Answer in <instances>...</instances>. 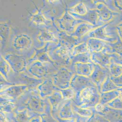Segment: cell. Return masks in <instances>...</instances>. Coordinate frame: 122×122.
<instances>
[{
  "instance_id": "f35d334b",
  "label": "cell",
  "mask_w": 122,
  "mask_h": 122,
  "mask_svg": "<svg viewBox=\"0 0 122 122\" xmlns=\"http://www.w3.org/2000/svg\"><path fill=\"white\" fill-rule=\"evenodd\" d=\"M95 114L97 122H110L102 116L96 113Z\"/></svg>"
},
{
  "instance_id": "60d3db41",
  "label": "cell",
  "mask_w": 122,
  "mask_h": 122,
  "mask_svg": "<svg viewBox=\"0 0 122 122\" xmlns=\"http://www.w3.org/2000/svg\"><path fill=\"white\" fill-rule=\"evenodd\" d=\"M88 118L84 117L79 115L76 113V119L75 122H83L86 120H87Z\"/></svg>"
},
{
  "instance_id": "1f68e13d",
  "label": "cell",
  "mask_w": 122,
  "mask_h": 122,
  "mask_svg": "<svg viewBox=\"0 0 122 122\" xmlns=\"http://www.w3.org/2000/svg\"><path fill=\"white\" fill-rule=\"evenodd\" d=\"M106 105L112 108L122 110V97L120 96Z\"/></svg>"
},
{
  "instance_id": "7c38bea8",
  "label": "cell",
  "mask_w": 122,
  "mask_h": 122,
  "mask_svg": "<svg viewBox=\"0 0 122 122\" xmlns=\"http://www.w3.org/2000/svg\"><path fill=\"white\" fill-rule=\"evenodd\" d=\"M52 107L53 116L58 115L61 108L67 100H64L60 91H56L51 95L47 97Z\"/></svg>"
},
{
  "instance_id": "e0dca14e",
  "label": "cell",
  "mask_w": 122,
  "mask_h": 122,
  "mask_svg": "<svg viewBox=\"0 0 122 122\" xmlns=\"http://www.w3.org/2000/svg\"><path fill=\"white\" fill-rule=\"evenodd\" d=\"M86 42L88 51L91 53L100 52L109 46L108 42L96 38H89Z\"/></svg>"
},
{
  "instance_id": "277c9868",
  "label": "cell",
  "mask_w": 122,
  "mask_h": 122,
  "mask_svg": "<svg viewBox=\"0 0 122 122\" xmlns=\"http://www.w3.org/2000/svg\"><path fill=\"white\" fill-rule=\"evenodd\" d=\"M91 3L95 5L98 16V22L107 23L111 22L115 16L118 15L119 12L111 10L105 4L104 0H92Z\"/></svg>"
},
{
  "instance_id": "ba28073f",
  "label": "cell",
  "mask_w": 122,
  "mask_h": 122,
  "mask_svg": "<svg viewBox=\"0 0 122 122\" xmlns=\"http://www.w3.org/2000/svg\"><path fill=\"white\" fill-rule=\"evenodd\" d=\"M109 76L110 75L108 68H104L94 63V70L89 77L96 85L100 93L102 85Z\"/></svg>"
},
{
  "instance_id": "d590c367",
  "label": "cell",
  "mask_w": 122,
  "mask_h": 122,
  "mask_svg": "<svg viewBox=\"0 0 122 122\" xmlns=\"http://www.w3.org/2000/svg\"><path fill=\"white\" fill-rule=\"evenodd\" d=\"M112 6L113 11L115 10L122 12V0H112Z\"/></svg>"
},
{
  "instance_id": "ee69618b",
  "label": "cell",
  "mask_w": 122,
  "mask_h": 122,
  "mask_svg": "<svg viewBox=\"0 0 122 122\" xmlns=\"http://www.w3.org/2000/svg\"><path fill=\"white\" fill-rule=\"evenodd\" d=\"M117 90H118L120 92V96L121 97H122V87L118 88V89Z\"/></svg>"
},
{
  "instance_id": "836d02e7",
  "label": "cell",
  "mask_w": 122,
  "mask_h": 122,
  "mask_svg": "<svg viewBox=\"0 0 122 122\" xmlns=\"http://www.w3.org/2000/svg\"><path fill=\"white\" fill-rule=\"evenodd\" d=\"M15 85L14 83L8 81V80H5L4 78L1 77V80H0V91L3 90L7 88L10 86H12Z\"/></svg>"
},
{
  "instance_id": "3957f363",
  "label": "cell",
  "mask_w": 122,
  "mask_h": 122,
  "mask_svg": "<svg viewBox=\"0 0 122 122\" xmlns=\"http://www.w3.org/2000/svg\"><path fill=\"white\" fill-rule=\"evenodd\" d=\"M111 23V22L106 23L91 30L82 38L81 41L82 42H86L89 38H93L99 39L110 43L115 42L117 40L118 35L116 36L113 33L108 32L106 30V28Z\"/></svg>"
},
{
  "instance_id": "9c48e42d",
  "label": "cell",
  "mask_w": 122,
  "mask_h": 122,
  "mask_svg": "<svg viewBox=\"0 0 122 122\" xmlns=\"http://www.w3.org/2000/svg\"><path fill=\"white\" fill-rule=\"evenodd\" d=\"M9 122H30L31 120L39 114L32 112L27 109L22 111L15 110L11 113H5Z\"/></svg>"
},
{
  "instance_id": "f546056e",
  "label": "cell",
  "mask_w": 122,
  "mask_h": 122,
  "mask_svg": "<svg viewBox=\"0 0 122 122\" xmlns=\"http://www.w3.org/2000/svg\"><path fill=\"white\" fill-rule=\"evenodd\" d=\"M88 52L89 51L88 49L87 42H84L80 43L75 47L73 55V56H74L78 54L85 53Z\"/></svg>"
},
{
  "instance_id": "8992f818",
  "label": "cell",
  "mask_w": 122,
  "mask_h": 122,
  "mask_svg": "<svg viewBox=\"0 0 122 122\" xmlns=\"http://www.w3.org/2000/svg\"><path fill=\"white\" fill-rule=\"evenodd\" d=\"M75 73L64 68L60 69L53 76V83L61 90L70 87L71 80Z\"/></svg>"
},
{
  "instance_id": "4316f807",
  "label": "cell",
  "mask_w": 122,
  "mask_h": 122,
  "mask_svg": "<svg viewBox=\"0 0 122 122\" xmlns=\"http://www.w3.org/2000/svg\"><path fill=\"white\" fill-rule=\"evenodd\" d=\"M110 75L114 77H118L122 75V66L111 61L108 66Z\"/></svg>"
},
{
  "instance_id": "8d00e7d4",
  "label": "cell",
  "mask_w": 122,
  "mask_h": 122,
  "mask_svg": "<svg viewBox=\"0 0 122 122\" xmlns=\"http://www.w3.org/2000/svg\"><path fill=\"white\" fill-rule=\"evenodd\" d=\"M57 120L58 122H75L76 119V116L75 117L71 118L70 119H63L61 118L58 116V115H56L53 116Z\"/></svg>"
},
{
  "instance_id": "83f0119b",
  "label": "cell",
  "mask_w": 122,
  "mask_h": 122,
  "mask_svg": "<svg viewBox=\"0 0 122 122\" xmlns=\"http://www.w3.org/2000/svg\"><path fill=\"white\" fill-rule=\"evenodd\" d=\"M118 88H119L117 87L111 80L109 76L102 85L101 93L110 92L118 90Z\"/></svg>"
},
{
  "instance_id": "ffe728a7",
  "label": "cell",
  "mask_w": 122,
  "mask_h": 122,
  "mask_svg": "<svg viewBox=\"0 0 122 122\" xmlns=\"http://www.w3.org/2000/svg\"><path fill=\"white\" fill-rule=\"evenodd\" d=\"M75 16L78 20H82L93 25H97L101 22H98L97 13L95 9L89 8L87 13L84 15H79L75 14Z\"/></svg>"
},
{
  "instance_id": "52a82bcc",
  "label": "cell",
  "mask_w": 122,
  "mask_h": 122,
  "mask_svg": "<svg viewBox=\"0 0 122 122\" xmlns=\"http://www.w3.org/2000/svg\"><path fill=\"white\" fill-rule=\"evenodd\" d=\"M89 87H96L90 77L75 74L71 80L70 87L73 90L75 95L79 94L83 90Z\"/></svg>"
},
{
  "instance_id": "4dcf8cb0",
  "label": "cell",
  "mask_w": 122,
  "mask_h": 122,
  "mask_svg": "<svg viewBox=\"0 0 122 122\" xmlns=\"http://www.w3.org/2000/svg\"><path fill=\"white\" fill-rule=\"evenodd\" d=\"M88 9V8L84 3H81L74 8L73 11L76 15H83L87 13Z\"/></svg>"
},
{
  "instance_id": "d6a6232c",
  "label": "cell",
  "mask_w": 122,
  "mask_h": 122,
  "mask_svg": "<svg viewBox=\"0 0 122 122\" xmlns=\"http://www.w3.org/2000/svg\"><path fill=\"white\" fill-rule=\"evenodd\" d=\"M0 68L1 73L7 80L8 77V73H10V68L9 65L5 62V61L3 59H2V58L1 59Z\"/></svg>"
},
{
  "instance_id": "7402d4cb",
  "label": "cell",
  "mask_w": 122,
  "mask_h": 122,
  "mask_svg": "<svg viewBox=\"0 0 122 122\" xmlns=\"http://www.w3.org/2000/svg\"><path fill=\"white\" fill-rule=\"evenodd\" d=\"M45 99L46 102L45 111L40 115L41 122H58L52 114V107L48 100L47 98Z\"/></svg>"
},
{
  "instance_id": "f6af8a7d",
  "label": "cell",
  "mask_w": 122,
  "mask_h": 122,
  "mask_svg": "<svg viewBox=\"0 0 122 122\" xmlns=\"http://www.w3.org/2000/svg\"><path fill=\"white\" fill-rule=\"evenodd\" d=\"M86 120L85 121H84V122H86V120Z\"/></svg>"
},
{
  "instance_id": "603a6c76",
  "label": "cell",
  "mask_w": 122,
  "mask_h": 122,
  "mask_svg": "<svg viewBox=\"0 0 122 122\" xmlns=\"http://www.w3.org/2000/svg\"><path fill=\"white\" fill-rule=\"evenodd\" d=\"M120 95V92L118 90L100 93V100L99 103L103 105H107L119 97Z\"/></svg>"
},
{
  "instance_id": "9a60e30c",
  "label": "cell",
  "mask_w": 122,
  "mask_h": 122,
  "mask_svg": "<svg viewBox=\"0 0 122 122\" xmlns=\"http://www.w3.org/2000/svg\"><path fill=\"white\" fill-rule=\"evenodd\" d=\"M50 68L48 65L44 66L41 63L36 62L31 65L28 71L33 76L41 79L47 77L50 71Z\"/></svg>"
},
{
  "instance_id": "44dd1931",
  "label": "cell",
  "mask_w": 122,
  "mask_h": 122,
  "mask_svg": "<svg viewBox=\"0 0 122 122\" xmlns=\"http://www.w3.org/2000/svg\"><path fill=\"white\" fill-rule=\"evenodd\" d=\"M15 100L0 97V110L5 113H11L16 109Z\"/></svg>"
},
{
  "instance_id": "f1b7e54d",
  "label": "cell",
  "mask_w": 122,
  "mask_h": 122,
  "mask_svg": "<svg viewBox=\"0 0 122 122\" xmlns=\"http://www.w3.org/2000/svg\"><path fill=\"white\" fill-rule=\"evenodd\" d=\"M60 92L63 97L65 100H73L75 95V92L70 87L66 89L61 90Z\"/></svg>"
},
{
  "instance_id": "d6986e66",
  "label": "cell",
  "mask_w": 122,
  "mask_h": 122,
  "mask_svg": "<svg viewBox=\"0 0 122 122\" xmlns=\"http://www.w3.org/2000/svg\"><path fill=\"white\" fill-rule=\"evenodd\" d=\"M72 103V100L66 101L58 113V116L60 118L63 119H70L76 116V113L73 110Z\"/></svg>"
},
{
  "instance_id": "e575fe53",
  "label": "cell",
  "mask_w": 122,
  "mask_h": 122,
  "mask_svg": "<svg viewBox=\"0 0 122 122\" xmlns=\"http://www.w3.org/2000/svg\"><path fill=\"white\" fill-rule=\"evenodd\" d=\"M110 78L117 87L119 88L122 87V75L118 77L110 76Z\"/></svg>"
},
{
  "instance_id": "ab89813d",
  "label": "cell",
  "mask_w": 122,
  "mask_h": 122,
  "mask_svg": "<svg viewBox=\"0 0 122 122\" xmlns=\"http://www.w3.org/2000/svg\"><path fill=\"white\" fill-rule=\"evenodd\" d=\"M0 122H9L5 113L2 111L0 113Z\"/></svg>"
},
{
  "instance_id": "cb8c5ba5",
  "label": "cell",
  "mask_w": 122,
  "mask_h": 122,
  "mask_svg": "<svg viewBox=\"0 0 122 122\" xmlns=\"http://www.w3.org/2000/svg\"><path fill=\"white\" fill-rule=\"evenodd\" d=\"M77 63H93L91 59V53L90 52L78 54L72 58V66Z\"/></svg>"
},
{
  "instance_id": "2e32d148",
  "label": "cell",
  "mask_w": 122,
  "mask_h": 122,
  "mask_svg": "<svg viewBox=\"0 0 122 122\" xmlns=\"http://www.w3.org/2000/svg\"><path fill=\"white\" fill-rule=\"evenodd\" d=\"M104 24L105 23L100 22L98 25H94L87 22L80 23L76 28L75 31V35L79 40H80L81 38L82 39L91 30Z\"/></svg>"
},
{
  "instance_id": "8fae6325",
  "label": "cell",
  "mask_w": 122,
  "mask_h": 122,
  "mask_svg": "<svg viewBox=\"0 0 122 122\" xmlns=\"http://www.w3.org/2000/svg\"><path fill=\"white\" fill-rule=\"evenodd\" d=\"M41 97L43 98L52 95L56 91H60L61 89L55 86L52 80L49 78L42 82L37 87Z\"/></svg>"
},
{
  "instance_id": "ac0fdd59",
  "label": "cell",
  "mask_w": 122,
  "mask_h": 122,
  "mask_svg": "<svg viewBox=\"0 0 122 122\" xmlns=\"http://www.w3.org/2000/svg\"><path fill=\"white\" fill-rule=\"evenodd\" d=\"M73 67L75 74L89 77L94 70V63H77Z\"/></svg>"
},
{
  "instance_id": "6da1fadb",
  "label": "cell",
  "mask_w": 122,
  "mask_h": 122,
  "mask_svg": "<svg viewBox=\"0 0 122 122\" xmlns=\"http://www.w3.org/2000/svg\"><path fill=\"white\" fill-rule=\"evenodd\" d=\"M15 103L16 110L27 109L39 115L44 112L46 105L45 100L41 97L37 88L28 89L15 100Z\"/></svg>"
},
{
  "instance_id": "30bf717a",
  "label": "cell",
  "mask_w": 122,
  "mask_h": 122,
  "mask_svg": "<svg viewBox=\"0 0 122 122\" xmlns=\"http://www.w3.org/2000/svg\"><path fill=\"white\" fill-rule=\"evenodd\" d=\"M27 86L15 85L8 87L0 91V97L16 100L27 89Z\"/></svg>"
},
{
  "instance_id": "74e56055",
  "label": "cell",
  "mask_w": 122,
  "mask_h": 122,
  "mask_svg": "<svg viewBox=\"0 0 122 122\" xmlns=\"http://www.w3.org/2000/svg\"><path fill=\"white\" fill-rule=\"evenodd\" d=\"M116 30L118 36L122 41V22L116 26Z\"/></svg>"
},
{
  "instance_id": "5bb4252c",
  "label": "cell",
  "mask_w": 122,
  "mask_h": 122,
  "mask_svg": "<svg viewBox=\"0 0 122 122\" xmlns=\"http://www.w3.org/2000/svg\"><path fill=\"white\" fill-rule=\"evenodd\" d=\"M9 65L15 73H19L25 70L27 63L23 57L14 56H9L5 58Z\"/></svg>"
},
{
  "instance_id": "7bdbcfd3",
  "label": "cell",
  "mask_w": 122,
  "mask_h": 122,
  "mask_svg": "<svg viewBox=\"0 0 122 122\" xmlns=\"http://www.w3.org/2000/svg\"><path fill=\"white\" fill-rule=\"evenodd\" d=\"M30 122H41L40 117V116L35 117L33 118Z\"/></svg>"
},
{
  "instance_id": "5b68a950",
  "label": "cell",
  "mask_w": 122,
  "mask_h": 122,
  "mask_svg": "<svg viewBox=\"0 0 122 122\" xmlns=\"http://www.w3.org/2000/svg\"><path fill=\"white\" fill-rule=\"evenodd\" d=\"M91 59L93 63L104 68H108L112 58L120 57L115 53H111L110 46L98 52L91 53Z\"/></svg>"
},
{
  "instance_id": "b9f144b4",
  "label": "cell",
  "mask_w": 122,
  "mask_h": 122,
  "mask_svg": "<svg viewBox=\"0 0 122 122\" xmlns=\"http://www.w3.org/2000/svg\"><path fill=\"white\" fill-rule=\"evenodd\" d=\"M111 61L116 63L122 66V57H120L116 58H112Z\"/></svg>"
},
{
  "instance_id": "7a4b0ae2",
  "label": "cell",
  "mask_w": 122,
  "mask_h": 122,
  "mask_svg": "<svg viewBox=\"0 0 122 122\" xmlns=\"http://www.w3.org/2000/svg\"><path fill=\"white\" fill-rule=\"evenodd\" d=\"M100 93L97 87H89L75 95L73 103L84 108L95 107L100 102Z\"/></svg>"
},
{
  "instance_id": "d4e9b609",
  "label": "cell",
  "mask_w": 122,
  "mask_h": 122,
  "mask_svg": "<svg viewBox=\"0 0 122 122\" xmlns=\"http://www.w3.org/2000/svg\"><path fill=\"white\" fill-rule=\"evenodd\" d=\"M72 108L74 112L84 117H90L94 113L92 108H82L76 105L73 103Z\"/></svg>"
},
{
  "instance_id": "4fadbf2b",
  "label": "cell",
  "mask_w": 122,
  "mask_h": 122,
  "mask_svg": "<svg viewBox=\"0 0 122 122\" xmlns=\"http://www.w3.org/2000/svg\"><path fill=\"white\" fill-rule=\"evenodd\" d=\"M102 116L110 122H122V110L112 108L105 105L102 112L96 113Z\"/></svg>"
},
{
  "instance_id": "484cf974",
  "label": "cell",
  "mask_w": 122,
  "mask_h": 122,
  "mask_svg": "<svg viewBox=\"0 0 122 122\" xmlns=\"http://www.w3.org/2000/svg\"><path fill=\"white\" fill-rule=\"evenodd\" d=\"M108 45L110 47L111 53L117 54L120 57H122V41L118 36L115 42L112 43H108Z\"/></svg>"
}]
</instances>
